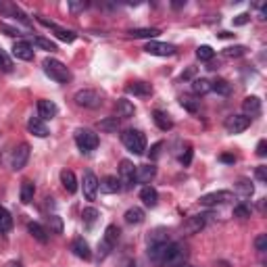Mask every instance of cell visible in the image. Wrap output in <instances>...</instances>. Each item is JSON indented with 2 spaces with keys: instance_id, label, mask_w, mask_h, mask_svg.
<instances>
[{
  "instance_id": "26",
  "label": "cell",
  "mask_w": 267,
  "mask_h": 267,
  "mask_svg": "<svg viewBox=\"0 0 267 267\" xmlns=\"http://www.w3.org/2000/svg\"><path fill=\"white\" fill-rule=\"evenodd\" d=\"M140 198H142V203L146 205V207H157V203H159V194H157V190H154L152 186H144L142 190H140Z\"/></svg>"
},
{
  "instance_id": "11",
  "label": "cell",
  "mask_w": 267,
  "mask_h": 267,
  "mask_svg": "<svg viewBox=\"0 0 267 267\" xmlns=\"http://www.w3.org/2000/svg\"><path fill=\"white\" fill-rule=\"evenodd\" d=\"M224 127H226L228 134H242L244 129L251 127V119L244 117V115H230V117L226 119Z\"/></svg>"
},
{
  "instance_id": "37",
  "label": "cell",
  "mask_w": 267,
  "mask_h": 267,
  "mask_svg": "<svg viewBox=\"0 0 267 267\" xmlns=\"http://www.w3.org/2000/svg\"><path fill=\"white\" fill-rule=\"evenodd\" d=\"M98 217H100V213H98V209H94V207H88V209H84V213H82V219H84V226H86V228H92V226L96 224Z\"/></svg>"
},
{
  "instance_id": "19",
  "label": "cell",
  "mask_w": 267,
  "mask_h": 267,
  "mask_svg": "<svg viewBox=\"0 0 267 267\" xmlns=\"http://www.w3.org/2000/svg\"><path fill=\"white\" fill-rule=\"evenodd\" d=\"M154 175H157V167H154L152 163L136 167V182H138V184H146V186H148V184L154 180Z\"/></svg>"
},
{
  "instance_id": "29",
  "label": "cell",
  "mask_w": 267,
  "mask_h": 267,
  "mask_svg": "<svg viewBox=\"0 0 267 267\" xmlns=\"http://www.w3.org/2000/svg\"><path fill=\"white\" fill-rule=\"evenodd\" d=\"M125 224H129V226H138V224H142L144 221V211L140 209V207H131V209H127L125 211Z\"/></svg>"
},
{
  "instance_id": "40",
  "label": "cell",
  "mask_w": 267,
  "mask_h": 267,
  "mask_svg": "<svg viewBox=\"0 0 267 267\" xmlns=\"http://www.w3.org/2000/svg\"><path fill=\"white\" fill-rule=\"evenodd\" d=\"M48 230L52 234H63V219L59 215H50L48 217Z\"/></svg>"
},
{
  "instance_id": "25",
  "label": "cell",
  "mask_w": 267,
  "mask_h": 267,
  "mask_svg": "<svg viewBox=\"0 0 267 267\" xmlns=\"http://www.w3.org/2000/svg\"><path fill=\"white\" fill-rule=\"evenodd\" d=\"M207 217H209V215H194V217H190L186 224H184V230H186L188 234L200 232V230L205 228V224H207Z\"/></svg>"
},
{
  "instance_id": "8",
  "label": "cell",
  "mask_w": 267,
  "mask_h": 267,
  "mask_svg": "<svg viewBox=\"0 0 267 267\" xmlns=\"http://www.w3.org/2000/svg\"><path fill=\"white\" fill-rule=\"evenodd\" d=\"M234 200V194L230 190H217V192H209L205 196H200V205L205 207H215V205H224Z\"/></svg>"
},
{
  "instance_id": "12",
  "label": "cell",
  "mask_w": 267,
  "mask_h": 267,
  "mask_svg": "<svg viewBox=\"0 0 267 267\" xmlns=\"http://www.w3.org/2000/svg\"><path fill=\"white\" fill-rule=\"evenodd\" d=\"M82 190H84L86 200H94V198H96V194H98V177H96L92 171H86V173H84Z\"/></svg>"
},
{
  "instance_id": "47",
  "label": "cell",
  "mask_w": 267,
  "mask_h": 267,
  "mask_svg": "<svg viewBox=\"0 0 267 267\" xmlns=\"http://www.w3.org/2000/svg\"><path fill=\"white\" fill-rule=\"evenodd\" d=\"M234 217H251V207H249V205H238V207H234Z\"/></svg>"
},
{
  "instance_id": "30",
  "label": "cell",
  "mask_w": 267,
  "mask_h": 267,
  "mask_svg": "<svg viewBox=\"0 0 267 267\" xmlns=\"http://www.w3.org/2000/svg\"><path fill=\"white\" fill-rule=\"evenodd\" d=\"M148 242V247H152V244H163V242H169V232L165 228H157V230H152L146 238Z\"/></svg>"
},
{
  "instance_id": "33",
  "label": "cell",
  "mask_w": 267,
  "mask_h": 267,
  "mask_svg": "<svg viewBox=\"0 0 267 267\" xmlns=\"http://www.w3.org/2000/svg\"><path fill=\"white\" fill-rule=\"evenodd\" d=\"M28 230H30V234H32L38 242H42V244L48 242V232H46V228H44V226H40V224H36V221H32V224L28 226Z\"/></svg>"
},
{
  "instance_id": "54",
  "label": "cell",
  "mask_w": 267,
  "mask_h": 267,
  "mask_svg": "<svg viewBox=\"0 0 267 267\" xmlns=\"http://www.w3.org/2000/svg\"><path fill=\"white\" fill-rule=\"evenodd\" d=\"M219 161H224V163H236V157H234V154H221Z\"/></svg>"
},
{
  "instance_id": "49",
  "label": "cell",
  "mask_w": 267,
  "mask_h": 267,
  "mask_svg": "<svg viewBox=\"0 0 267 267\" xmlns=\"http://www.w3.org/2000/svg\"><path fill=\"white\" fill-rule=\"evenodd\" d=\"M67 7H69L71 13H79V11H84V9L88 7V3H69Z\"/></svg>"
},
{
  "instance_id": "58",
  "label": "cell",
  "mask_w": 267,
  "mask_h": 267,
  "mask_svg": "<svg viewBox=\"0 0 267 267\" xmlns=\"http://www.w3.org/2000/svg\"><path fill=\"white\" fill-rule=\"evenodd\" d=\"M7 267H23V265H21V263H19V261H11V263H9V265H7Z\"/></svg>"
},
{
  "instance_id": "46",
  "label": "cell",
  "mask_w": 267,
  "mask_h": 267,
  "mask_svg": "<svg viewBox=\"0 0 267 267\" xmlns=\"http://www.w3.org/2000/svg\"><path fill=\"white\" fill-rule=\"evenodd\" d=\"M255 249H257L259 253H265V251H267V234H259V236L255 238Z\"/></svg>"
},
{
  "instance_id": "3",
  "label": "cell",
  "mask_w": 267,
  "mask_h": 267,
  "mask_svg": "<svg viewBox=\"0 0 267 267\" xmlns=\"http://www.w3.org/2000/svg\"><path fill=\"white\" fill-rule=\"evenodd\" d=\"M186 259H188V249L182 242H171L161 267H182L186 263Z\"/></svg>"
},
{
  "instance_id": "27",
  "label": "cell",
  "mask_w": 267,
  "mask_h": 267,
  "mask_svg": "<svg viewBox=\"0 0 267 267\" xmlns=\"http://www.w3.org/2000/svg\"><path fill=\"white\" fill-rule=\"evenodd\" d=\"M115 109H117V117H121V119H129V117H134V113H136V106L125 98H119Z\"/></svg>"
},
{
  "instance_id": "21",
  "label": "cell",
  "mask_w": 267,
  "mask_h": 267,
  "mask_svg": "<svg viewBox=\"0 0 267 267\" xmlns=\"http://www.w3.org/2000/svg\"><path fill=\"white\" fill-rule=\"evenodd\" d=\"M71 251L75 253V257H79V259H84V261H88V259L92 257L90 244H88L84 238H75V240L71 242Z\"/></svg>"
},
{
  "instance_id": "36",
  "label": "cell",
  "mask_w": 267,
  "mask_h": 267,
  "mask_svg": "<svg viewBox=\"0 0 267 267\" xmlns=\"http://www.w3.org/2000/svg\"><path fill=\"white\" fill-rule=\"evenodd\" d=\"M211 92H217V94H221V96H228V94L232 92V88H230V84H228L226 79L217 77V79L211 82Z\"/></svg>"
},
{
  "instance_id": "9",
  "label": "cell",
  "mask_w": 267,
  "mask_h": 267,
  "mask_svg": "<svg viewBox=\"0 0 267 267\" xmlns=\"http://www.w3.org/2000/svg\"><path fill=\"white\" fill-rule=\"evenodd\" d=\"M175 50L177 48L173 46V44H165V42H157V40L146 42V46H144V52L154 55V57H173Z\"/></svg>"
},
{
  "instance_id": "50",
  "label": "cell",
  "mask_w": 267,
  "mask_h": 267,
  "mask_svg": "<svg viewBox=\"0 0 267 267\" xmlns=\"http://www.w3.org/2000/svg\"><path fill=\"white\" fill-rule=\"evenodd\" d=\"M0 30L7 32V36H21L19 30H15V28H11V25H7V23H0Z\"/></svg>"
},
{
  "instance_id": "4",
  "label": "cell",
  "mask_w": 267,
  "mask_h": 267,
  "mask_svg": "<svg viewBox=\"0 0 267 267\" xmlns=\"http://www.w3.org/2000/svg\"><path fill=\"white\" fill-rule=\"evenodd\" d=\"M119 228L117 226H106L104 234H102V240L98 242V259H106L111 255V251H113L117 247L119 242Z\"/></svg>"
},
{
  "instance_id": "2",
  "label": "cell",
  "mask_w": 267,
  "mask_h": 267,
  "mask_svg": "<svg viewBox=\"0 0 267 267\" xmlns=\"http://www.w3.org/2000/svg\"><path fill=\"white\" fill-rule=\"evenodd\" d=\"M121 142L134 154H144V150H146V138L140 129H125L121 134Z\"/></svg>"
},
{
  "instance_id": "32",
  "label": "cell",
  "mask_w": 267,
  "mask_h": 267,
  "mask_svg": "<svg viewBox=\"0 0 267 267\" xmlns=\"http://www.w3.org/2000/svg\"><path fill=\"white\" fill-rule=\"evenodd\" d=\"M152 119H154V123H157V127L163 129V131H169V129L173 127V121L169 119L167 113H163V111H154V113H152Z\"/></svg>"
},
{
  "instance_id": "6",
  "label": "cell",
  "mask_w": 267,
  "mask_h": 267,
  "mask_svg": "<svg viewBox=\"0 0 267 267\" xmlns=\"http://www.w3.org/2000/svg\"><path fill=\"white\" fill-rule=\"evenodd\" d=\"M73 100L77 106H84V109H98L102 104V94L96 90H79L73 96Z\"/></svg>"
},
{
  "instance_id": "17",
  "label": "cell",
  "mask_w": 267,
  "mask_h": 267,
  "mask_svg": "<svg viewBox=\"0 0 267 267\" xmlns=\"http://www.w3.org/2000/svg\"><path fill=\"white\" fill-rule=\"evenodd\" d=\"M98 190H100L102 194H117V192H121V182H119V177H115V175L102 177V180L98 182Z\"/></svg>"
},
{
  "instance_id": "39",
  "label": "cell",
  "mask_w": 267,
  "mask_h": 267,
  "mask_svg": "<svg viewBox=\"0 0 267 267\" xmlns=\"http://www.w3.org/2000/svg\"><path fill=\"white\" fill-rule=\"evenodd\" d=\"M249 52V48L247 46H228V48H224V57H228V59H238V57H244Z\"/></svg>"
},
{
  "instance_id": "18",
  "label": "cell",
  "mask_w": 267,
  "mask_h": 267,
  "mask_svg": "<svg viewBox=\"0 0 267 267\" xmlns=\"http://www.w3.org/2000/svg\"><path fill=\"white\" fill-rule=\"evenodd\" d=\"M125 92L134 94V96H140V98H146V96L152 94V86L146 84V82H129L125 86Z\"/></svg>"
},
{
  "instance_id": "24",
  "label": "cell",
  "mask_w": 267,
  "mask_h": 267,
  "mask_svg": "<svg viewBox=\"0 0 267 267\" xmlns=\"http://www.w3.org/2000/svg\"><path fill=\"white\" fill-rule=\"evenodd\" d=\"M28 129H30V134H34V136H38V138H46L48 136V127L40 117H32L28 121Z\"/></svg>"
},
{
  "instance_id": "13",
  "label": "cell",
  "mask_w": 267,
  "mask_h": 267,
  "mask_svg": "<svg viewBox=\"0 0 267 267\" xmlns=\"http://www.w3.org/2000/svg\"><path fill=\"white\" fill-rule=\"evenodd\" d=\"M242 111H244V117H249V119L259 117L261 111H263L261 98L259 96H247V98L242 100Z\"/></svg>"
},
{
  "instance_id": "15",
  "label": "cell",
  "mask_w": 267,
  "mask_h": 267,
  "mask_svg": "<svg viewBox=\"0 0 267 267\" xmlns=\"http://www.w3.org/2000/svg\"><path fill=\"white\" fill-rule=\"evenodd\" d=\"M169 244L171 242H163V244H152V247H148V261L152 265H157L161 267L165 255H167V249H169Z\"/></svg>"
},
{
  "instance_id": "43",
  "label": "cell",
  "mask_w": 267,
  "mask_h": 267,
  "mask_svg": "<svg viewBox=\"0 0 267 267\" xmlns=\"http://www.w3.org/2000/svg\"><path fill=\"white\" fill-rule=\"evenodd\" d=\"M196 57H198L200 61H211V59L215 57V50L205 44V46H198V48H196Z\"/></svg>"
},
{
  "instance_id": "28",
  "label": "cell",
  "mask_w": 267,
  "mask_h": 267,
  "mask_svg": "<svg viewBox=\"0 0 267 267\" xmlns=\"http://www.w3.org/2000/svg\"><path fill=\"white\" fill-rule=\"evenodd\" d=\"M234 188H236V194H238L240 198H251V196H253V192H255L253 182H251V180H244V177L236 182V186H234Z\"/></svg>"
},
{
  "instance_id": "5",
  "label": "cell",
  "mask_w": 267,
  "mask_h": 267,
  "mask_svg": "<svg viewBox=\"0 0 267 267\" xmlns=\"http://www.w3.org/2000/svg\"><path fill=\"white\" fill-rule=\"evenodd\" d=\"M75 144L82 152H92L98 146V134L88 129V127H77L75 129Z\"/></svg>"
},
{
  "instance_id": "22",
  "label": "cell",
  "mask_w": 267,
  "mask_h": 267,
  "mask_svg": "<svg viewBox=\"0 0 267 267\" xmlns=\"http://www.w3.org/2000/svg\"><path fill=\"white\" fill-rule=\"evenodd\" d=\"M61 184H63V188L69 194L77 192V180H75V173L71 169H63L61 171Z\"/></svg>"
},
{
  "instance_id": "56",
  "label": "cell",
  "mask_w": 267,
  "mask_h": 267,
  "mask_svg": "<svg viewBox=\"0 0 267 267\" xmlns=\"http://www.w3.org/2000/svg\"><path fill=\"white\" fill-rule=\"evenodd\" d=\"M121 267H136V261H134V259H123Z\"/></svg>"
},
{
  "instance_id": "45",
  "label": "cell",
  "mask_w": 267,
  "mask_h": 267,
  "mask_svg": "<svg viewBox=\"0 0 267 267\" xmlns=\"http://www.w3.org/2000/svg\"><path fill=\"white\" fill-rule=\"evenodd\" d=\"M234 28H242V25H247V23H251V15L249 13H240L238 17H234Z\"/></svg>"
},
{
  "instance_id": "55",
  "label": "cell",
  "mask_w": 267,
  "mask_h": 267,
  "mask_svg": "<svg viewBox=\"0 0 267 267\" xmlns=\"http://www.w3.org/2000/svg\"><path fill=\"white\" fill-rule=\"evenodd\" d=\"M194 73H196V69H194V67H190L188 71H184V73H182V79H190Z\"/></svg>"
},
{
  "instance_id": "57",
  "label": "cell",
  "mask_w": 267,
  "mask_h": 267,
  "mask_svg": "<svg viewBox=\"0 0 267 267\" xmlns=\"http://www.w3.org/2000/svg\"><path fill=\"white\" fill-rule=\"evenodd\" d=\"M232 36H234V34H230V32H219V34H217V38H232Z\"/></svg>"
},
{
  "instance_id": "51",
  "label": "cell",
  "mask_w": 267,
  "mask_h": 267,
  "mask_svg": "<svg viewBox=\"0 0 267 267\" xmlns=\"http://www.w3.org/2000/svg\"><path fill=\"white\" fill-rule=\"evenodd\" d=\"M265 154H267V142L259 140V144H257V157H265Z\"/></svg>"
},
{
  "instance_id": "53",
  "label": "cell",
  "mask_w": 267,
  "mask_h": 267,
  "mask_svg": "<svg viewBox=\"0 0 267 267\" xmlns=\"http://www.w3.org/2000/svg\"><path fill=\"white\" fill-rule=\"evenodd\" d=\"M161 148H163V142H157V144H154V146L150 148V159H152V161L159 157V150H161Z\"/></svg>"
},
{
  "instance_id": "31",
  "label": "cell",
  "mask_w": 267,
  "mask_h": 267,
  "mask_svg": "<svg viewBox=\"0 0 267 267\" xmlns=\"http://www.w3.org/2000/svg\"><path fill=\"white\" fill-rule=\"evenodd\" d=\"M192 92H194L196 96L209 94V92H211V82L205 79V77H196V79L192 82Z\"/></svg>"
},
{
  "instance_id": "48",
  "label": "cell",
  "mask_w": 267,
  "mask_h": 267,
  "mask_svg": "<svg viewBox=\"0 0 267 267\" xmlns=\"http://www.w3.org/2000/svg\"><path fill=\"white\" fill-rule=\"evenodd\" d=\"M255 175H257V180H259V182L267 184V167H265V165H259L257 171H255Z\"/></svg>"
},
{
  "instance_id": "20",
  "label": "cell",
  "mask_w": 267,
  "mask_h": 267,
  "mask_svg": "<svg viewBox=\"0 0 267 267\" xmlns=\"http://www.w3.org/2000/svg\"><path fill=\"white\" fill-rule=\"evenodd\" d=\"M57 113H59V106H57L52 100H40V102H38V115H40L42 121L57 117Z\"/></svg>"
},
{
  "instance_id": "38",
  "label": "cell",
  "mask_w": 267,
  "mask_h": 267,
  "mask_svg": "<svg viewBox=\"0 0 267 267\" xmlns=\"http://www.w3.org/2000/svg\"><path fill=\"white\" fill-rule=\"evenodd\" d=\"M13 59H11V55L7 52V50H3L0 48V71H5V73H11L13 71Z\"/></svg>"
},
{
  "instance_id": "10",
  "label": "cell",
  "mask_w": 267,
  "mask_h": 267,
  "mask_svg": "<svg viewBox=\"0 0 267 267\" xmlns=\"http://www.w3.org/2000/svg\"><path fill=\"white\" fill-rule=\"evenodd\" d=\"M28 159H30V144H19L15 150H13V154H11V167L15 169V171H19V169H23L25 165H28Z\"/></svg>"
},
{
  "instance_id": "42",
  "label": "cell",
  "mask_w": 267,
  "mask_h": 267,
  "mask_svg": "<svg viewBox=\"0 0 267 267\" xmlns=\"http://www.w3.org/2000/svg\"><path fill=\"white\" fill-rule=\"evenodd\" d=\"M117 127H119V119L117 117H106V119L100 121V129L102 131H117Z\"/></svg>"
},
{
  "instance_id": "35",
  "label": "cell",
  "mask_w": 267,
  "mask_h": 267,
  "mask_svg": "<svg viewBox=\"0 0 267 267\" xmlns=\"http://www.w3.org/2000/svg\"><path fill=\"white\" fill-rule=\"evenodd\" d=\"M11 230H13V217L5 207H0V234H7Z\"/></svg>"
},
{
  "instance_id": "1",
  "label": "cell",
  "mask_w": 267,
  "mask_h": 267,
  "mask_svg": "<svg viewBox=\"0 0 267 267\" xmlns=\"http://www.w3.org/2000/svg\"><path fill=\"white\" fill-rule=\"evenodd\" d=\"M42 67H44V73H46L57 84H67V82L71 79V71L67 69L61 61H57V59H44Z\"/></svg>"
},
{
  "instance_id": "41",
  "label": "cell",
  "mask_w": 267,
  "mask_h": 267,
  "mask_svg": "<svg viewBox=\"0 0 267 267\" xmlns=\"http://www.w3.org/2000/svg\"><path fill=\"white\" fill-rule=\"evenodd\" d=\"M180 104H182L186 111H190V113H196L200 100H196V98H192V96H182V98H180Z\"/></svg>"
},
{
  "instance_id": "7",
  "label": "cell",
  "mask_w": 267,
  "mask_h": 267,
  "mask_svg": "<svg viewBox=\"0 0 267 267\" xmlns=\"http://www.w3.org/2000/svg\"><path fill=\"white\" fill-rule=\"evenodd\" d=\"M119 182H121V188H127V190L136 186V165L129 159H123L119 163Z\"/></svg>"
},
{
  "instance_id": "16",
  "label": "cell",
  "mask_w": 267,
  "mask_h": 267,
  "mask_svg": "<svg viewBox=\"0 0 267 267\" xmlns=\"http://www.w3.org/2000/svg\"><path fill=\"white\" fill-rule=\"evenodd\" d=\"M38 21L42 25H46V28H50L52 32H55V36L59 38V40H63V42H73L75 40V34L71 32V30H65V28H59L57 23H52V21H48V19H44V17H38Z\"/></svg>"
},
{
  "instance_id": "52",
  "label": "cell",
  "mask_w": 267,
  "mask_h": 267,
  "mask_svg": "<svg viewBox=\"0 0 267 267\" xmlns=\"http://www.w3.org/2000/svg\"><path fill=\"white\" fill-rule=\"evenodd\" d=\"M180 161H182V165H184V167H188V165H190V161H192V148H188V150H186V154H182Z\"/></svg>"
},
{
  "instance_id": "14",
  "label": "cell",
  "mask_w": 267,
  "mask_h": 267,
  "mask_svg": "<svg viewBox=\"0 0 267 267\" xmlns=\"http://www.w3.org/2000/svg\"><path fill=\"white\" fill-rule=\"evenodd\" d=\"M13 57L19 59V61H34V48H32V44L25 42V40H19L13 44Z\"/></svg>"
},
{
  "instance_id": "44",
  "label": "cell",
  "mask_w": 267,
  "mask_h": 267,
  "mask_svg": "<svg viewBox=\"0 0 267 267\" xmlns=\"http://www.w3.org/2000/svg\"><path fill=\"white\" fill-rule=\"evenodd\" d=\"M34 44L36 46H40V48H44V50H50V52H55L57 50V44L55 42H50V40H46V38H34Z\"/></svg>"
},
{
  "instance_id": "34",
  "label": "cell",
  "mask_w": 267,
  "mask_h": 267,
  "mask_svg": "<svg viewBox=\"0 0 267 267\" xmlns=\"http://www.w3.org/2000/svg\"><path fill=\"white\" fill-rule=\"evenodd\" d=\"M34 192H36L34 182L23 180V184H21V203H23V205H30L32 200H34Z\"/></svg>"
},
{
  "instance_id": "23",
  "label": "cell",
  "mask_w": 267,
  "mask_h": 267,
  "mask_svg": "<svg viewBox=\"0 0 267 267\" xmlns=\"http://www.w3.org/2000/svg\"><path fill=\"white\" fill-rule=\"evenodd\" d=\"M129 38H136V40H154L157 36H161V30L157 28H142V30H129L127 32Z\"/></svg>"
}]
</instances>
